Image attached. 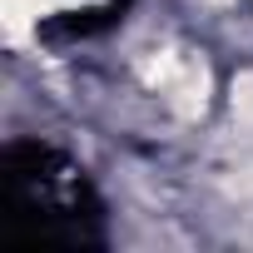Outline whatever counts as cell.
I'll list each match as a JSON object with an SVG mask.
<instances>
[{
    "instance_id": "obj_1",
    "label": "cell",
    "mask_w": 253,
    "mask_h": 253,
    "mask_svg": "<svg viewBox=\"0 0 253 253\" xmlns=\"http://www.w3.org/2000/svg\"><path fill=\"white\" fill-rule=\"evenodd\" d=\"M94 199L75 164L45 144H10L0 159V233L25 243H89Z\"/></svg>"
}]
</instances>
